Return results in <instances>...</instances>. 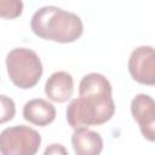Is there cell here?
I'll use <instances>...</instances> for the list:
<instances>
[{"instance_id": "1", "label": "cell", "mask_w": 155, "mask_h": 155, "mask_svg": "<svg viewBox=\"0 0 155 155\" xmlns=\"http://www.w3.org/2000/svg\"><path fill=\"white\" fill-rule=\"evenodd\" d=\"M111 92V84L103 74H86L79 84V98L71 99L65 111L69 126L76 130L109 121L115 113Z\"/></svg>"}, {"instance_id": "2", "label": "cell", "mask_w": 155, "mask_h": 155, "mask_svg": "<svg viewBox=\"0 0 155 155\" xmlns=\"http://www.w3.org/2000/svg\"><path fill=\"white\" fill-rule=\"evenodd\" d=\"M30 28L36 36L61 44L74 42L84 33V24L78 15L53 5L38 8L31 16Z\"/></svg>"}, {"instance_id": "3", "label": "cell", "mask_w": 155, "mask_h": 155, "mask_svg": "<svg viewBox=\"0 0 155 155\" xmlns=\"http://www.w3.org/2000/svg\"><path fill=\"white\" fill-rule=\"evenodd\" d=\"M6 69L12 84L22 90L34 87L42 75L40 57L35 51L25 47H17L7 53Z\"/></svg>"}, {"instance_id": "4", "label": "cell", "mask_w": 155, "mask_h": 155, "mask_svg": "<svg viewBox=\"0 0 155 155\" xmlns=\"http://www.w3.org/2000/svg\"><path fill=\"white\" fill-rule=\"evenodd\" d=\"M40 144V133L25 125L11 126L0 132L1 155H36Z\"/></svg>"}, {"instance_id": "5", "label": "cell", "mask_w": 155, "mask_h": 155, "mask_svg": "<svg viewBox=\"0 0 155 155\" xmlns=\"http://www.w3.org/2000/svg\"><path fill=\"white\" fill-rule=\"evenodd\" d=\"M128 71L134 81L142 85H155V52L151 46L136 47L128 58Z\"/></svg>"}, {"instance_id": "6", "label": "cell", "mask_w": 155, "mask_h": 155, "mask_svg": "<svg viewBox=\"0 0 155 155\" xmlns=\"http://www.w3.org/2000/svg\"><path fill=\"white\" fill-rule=\"evenodd\" d=\"M131 113L145 139H155V102L151 96L138 93L131 101Z\"/></svg>"}, {"instance_id": "7", "label": "cell", "mask_w": 155, "mask_h": 155, "mask_svg": "<svg viewBox=\"0 0 155 155\" xmlns=\"http://www.w3.org/2000/svg\"><path fill=\"white\" fill-rule=\"evenodd\" d=\"M45 93L52 102H68L74 93V80L68 71L52 73L45 84Z\"/></svg>"}, {"instance_id": "8", "label": "cell", "mask_w": 155, "mask_h": 155, "mask_svg": "<svg viewBox=\"0 0 155 155\" xmlns=\"http://www.w3.org/2000/svg\"><path fill=\"white\" fill-rule=\"evenodd\" d=\"M71 145L76 155H99L103 150V139L98 132L80 127L74 130Z\"/></svg>"}, {"instance_id": "9", "label": "cell", "mask_w": 155, "mask_h": 155, "mask_svg": "<svg viewBox=\"0 0 155 155\" xmlns=\"http://www.w3.org/2000/svg\"><path fill=\"white\" fill-rule=\"evenodd\" d=\"M23 117L36 126H47L56 117V108L52 103L42 98L28 101L23 107Z\"/></svg>"}, {"instance_id": "10", "label": "cell", "mask_w": 155, "mask_h": 155, "mask_svg": "<svg viewBox=\"0 0 155 155\" xmlns=\"http://www.w3.org/2000/svg\"><path fill=\"white\" fill-rule=\"evenodd\" d=\"M23 1L21 0H0V18L13 19L22 15Z\"/></svg>"}, {"instance_id": "11", "label": "cell", "mask_w": 155, "mask_h": 155, "mask_svg": "<svg viewBox=\"0 0 155 155\" xmlns=\"http://www.w3.org/2000/svg\"><path fill=\"white\" fill-rule=\"evenodd\" d=\"M16 115V104L12 98L0 94V125L12 120Z\"/></svg>"}, {"instance_id": "12", "label": "cell", "mask_w": 155, "mask_h": 155, "mask_svg": "<svg viewBox=\"0 0 155 155\" xmlns=\"http://www.w3.org/2000/svg\"><path fill=\"white\" fill-rule=\"evenodd\" d=\"M42 155H69V153L64 145L59 143H52L46 147Z\"/></svg>"}]
</instances>
